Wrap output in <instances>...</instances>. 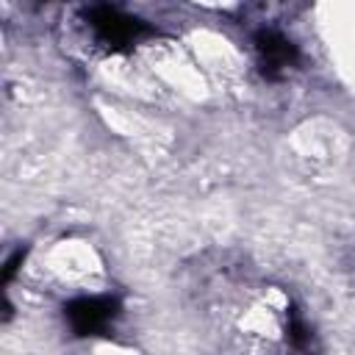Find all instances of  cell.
<instances>
[{
  "label": "cell",
  "mask_w": 355,
  "mask_h": 355,
  "mask_svg": "<svg viewBox=\"0 0 355 355\" xmlns=\"http://www.w3.org/2000/svg\"><path fill=\"white\" fill-rule=\"evenodd\" d=\"M286 336L294 347H305V341H308V327L297 316V311H288V316H286Z\"/></svg>",
  "instance_id": "277c9868"
},
{
  "label": "cell",
  "mask_w": 355,
  "mask_h": 355,
  "mask_svg": "<svg viewBox=\"0 0 355 355\" xmlns=\"http://www.w3.org/2000/svg\"><path fill=\"white\" fill-rule=\"evenodd\" d=\"M119 313V302L114 297H78L64 308V316L78 336H94L103 333L114 316Z\"/></svg>",
  "instance_id": "7a4b0ae2"
},
{
  "label": "cell",
  "mask_w": 355,
  "mask_h": 355,
  "mask_svg": "<svg viewBox=\"0 0 355 355\" xmlns=\"http://www.w3.org/2000/svg\"><path fill=\"white\" fill-rule=\"evenodd\" d=\"M255 53H258V61H261V72L269 80H277L300 58L297 47L283 33H277L272 28H263V31L255 33Z\"/></svg>",
  "instance_id": "3957f363"
},
{
  "label": "cell",
  "mask_w": 355,
  "mask_h": 355,
  "mask_svg": "<svg viewBox=\"0 0 355 355\" xmlns=\"http://www.w3.org/2000/svg\"><path fill=\"white\" fill-rule=\"evenodd\" d=\"M22 258H25V250H17V252H14V255L6 261V266H3V283H8V280L17 275V269H19Z\"/></svg>",
  "instance_id": "5b68a950"
},
{
  "label": "cell",
  "mask_w": 355,
  "mask_h": 355,
  "mask_svg": "<svg viewBox=\"0 0 355 355\" xmlns=\"http://www.w3.org/2000/svg\"><path fill=\"white\" fill-rule=\"evenodd\" d=\"M86 19H89V28L94 31V36L105 47H111V50H128L141 36L150 33V25L147 22H141V19L119 11L114 6H94L86 14Z\"/></svg>",
  "instance_id": "6da1fadb"
}]
</instances>
